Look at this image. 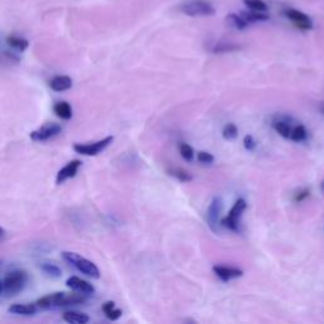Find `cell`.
<instances>
[{
	"label": "cell",
	"instance_id": "obj_1",
	"mask_svg": "<svg viewBox=\"0 0 324 324\" xmlns=\"http://www.w3.org/2000/svg\"><path fill=\"white\" fill-rule=\"evenodd\" d=\"M86 294L81 293H54L46 297H41L37 301V306L41 309H54V308H61V306L78 305L86 301Z\"/></svg>",
	"mask_w": 324,
	"mask_h": 324
},
{
	"label": "cell",
	"instance_id": "obj_2",
	"mask_svg": "<svg viewBox=\"0 0 324 324\" xmlns=\"http://www.w3.org/2000/svg\"><path fill=\"white\" fill-rule=\"evenodd\" d=\"M62 257L67 264L74 266L76 270L80 271V272L84 273V275H86V276L93 277V279H99L100 277V271L99 269L96 267V265L93 264L91 261H89L87 258L80 256L79 253L65 251V252H62Z\"/></svg>",
	"mask_w": 324,
	"mask_h": 324
},
{
	"label": "cell",
	"instance_id": "obj_3",
	"mask_svg": "<svg viewBox=\"0 0 324 324\" xmlns=\"http://www.w3.org/2000/svg\"><path fill=\"white\" fill-rule=\"evenodd\" d=\"M27 272L23 270H15L9 272L3 280V293L8 297H14L19 294L27 285Z\"/></svg>",
	"mask_w": 324,
	"mask_h": 324
},
{
	"label": "cell",
	"instance_id": "obj_4",
	"mask_svg": "<svg viewBox=\"0 0 324 324\" xmlns=\"http://www.w3.org/2000/svg\"><path fill=\"white\" fill-rule=\"evenodd\" d=\"M179 9L190 17H209L216 14V9L208 0H185Z\"/></svg>",
	"mask_w": 324,
	"mask_h": 324
},
{
	"label": "cell",
	"instance_id": "obj_5",
	"mask_svg": "<svg viewBox=\"0 0 324 324\" xmlns=\"http://www.w3.org/2000/svg\"><path fill=\"white\" fill-rule=\"evenodd\" d=\"M247 203L244 199H238L236 203L233 204L232 209L229 210L228 216L223 218L222 219V225L228 228L229 231L233 232H240V220L241 216H242L243 212L246 210Z\"/></svg>",
	"mask_w": 324,
	"mask_h": 324
},
{
	"label": "cell",
	"instance_id": "obj_6",
	"mask_svg": "<svg viewBox=\"0 0 324 324\" xmlns=\"http://www.w3.org/2000/svg\"><path fill=\"white\" fill-rule=\"evenodd\" d=\"M113 139H114L113 135H108V137L94 142V143H75L74 144V150H75V152L84 155V156H98L99 153H102L105 148L108 147L109 144L113 142Z\"/></svg>",
	"mask_w": 324,
	"mask_h": 324
},
{
	"label": "cell",
	"instance_id": "obj_7",
	"mask_svg": "<svg viewBox=\"0 0 324 324\" xmlns=\"http://www.w3.org/2000/svg\"><path fill=\"white\" fill-rule=\"evenodd\" d=\"M61 132H62V128H61L60 124L46 123L30 133V138L34 142H46L48 139L54 138Z\"/></svg>",
	"mask_w": 324,
	"mask_h": 324
},
{
	"label": "cell",
	"instance_id": "obj_8",
	"mask_svg": "<svg viewBox=\"0 0 324 324\" xmlns=\"http://www.w3.org/2000/svg\"><path fill=\"white\" fill-rule=\"evenodd\" d=\"M284 15L286 18L294 24L297 29L306 32V30H310L313 28V22L312 19L305 14V13L300 12V10L293 9V8H288V9L284 10Z\"/></svg>",
	"mask_w": 324,
	"mask_h": 324
},
{
	"label": "cell",
	"instance_id": "obj_9",
	"mask_svg": "<svg viewBox=\"0 0 324 324\" xmlns=\"http://www.w3.org/2000/svg\"><path fill=\"white\" fill-rule=\"evenodd\" d=\"M223 209V203L222 199L216 196V198L212 200L209 208H208L207 212V223L209 225V228L216 233L218 232V224H219V218L220 213H222Z\"/></svg>",
	"mask_w": 324,
	"mask_h": 324
},
{
	"label": "cell",
	"instance_id": "obj_10",
	"mask_svg": "<svg viewBox=\"0 0 324 324\" xmlns=\"http://www.w3.org/2000/svg\"><path fill=\"white\" fill-rule=\"evenodd\" d=\"M81 165H82V162H81L80 160L70 161L66 166H63L60 171L57 172V176H56V184H57V185H61V184H63L66 180H69V179L75 177L79 171V168L81 167Z\"/></svg>",
	"mask_w": 324,
	"mask_h": 324
},
{
	"label": "cell",
	"instance_id": "obj_11",
	"mask_svg": "<svg viewBox=\"0 0 324 324\" xmlns=\"http://www.w3.org/2000/svg\"><path fill=\"white\" fill-rule=\"evenodd\" d=\"M66 285L74 291H78V293H81V294L90 295L95 293V288L93 286V284H90L86 280L80 279L78 276L69 277L66 281Z\"/></svg>",
	"mask_w": 324,
	"mask_h": 324
},
{
	"label": "cell",
	"instance_id": "obj_12",
	"mask_svg": "<svg viewBox=\"0 0 324 324\" xmlns=\"http://www.w3.org/2000/svg\"><path fill=\"white\" fill-rule=\"evenodd\" d=\"M213 272L216 273V277H219L223 282H228L233 279L243 276V271L236 267H227V266H214Z\"/></svg>",
	"mask_w": 324,
	"mask_h": 324
},
{
	"label": "cell",
	"instance_id": "obj_13",
	"mask_svg": "<svg viewBox=\"0 0 324 324\" xmlns=\"http://www.w3.org/2000/svg\"><path fill=\"white\" fill-rule=\"evenodd\" d=\"M50 87L56 93L66 91L72 87V79L67 75H57L51 79Z\"/></svg>",
	"mask_w": 324,
	"mask_h": 324
},
{
	"label": "cell",
	"instance_id": "obj_14",
	"mask_svg": "<svg viewBox=\"0 0 324 324\" xmlns=\"http://www.w3.org/2000/svg\"><path fill=\"white\" fill-rule=\"evenodd\" d=\"M240 17L243 19V21H244V23H246L247 26H249V24H253V23H257V22L269 21V18H270L266 13L255 12V10H249V12H247V10L246 12H241Z\"/></svg>",
	"mask_w": 324,
	"mask_h": 324
},
{
	"label": "cell",
	"instance_id": "obj_15",
	"mask_svg": "<svg viewBox=\"0 0 324 324\" xmlns=\"http://www.w3.org/2000/svg\"><path fill=\"white\" fill-rule=\"evenodd\" d=\"M62 319L67 323L71 324H86L90 321L89 315L81 312H75V310H70V312H65L62 315Z\"/></svg>",
	"mask_w": 324,
	"mask_h": 324
},
{
	"label": "cell",
	"instance_id": "obj_16",
	"mask_svg": "<svg viewBox=\"0 0 324 324\" xmlns=\"http://www.w3.org/2000/svg\"><path fill=\"white\" fill-rule=\"evenodd\" d=\"M54 114L63 120H70L72 118L71 105L66 102H58L54 105Z\"/></svg>",
	"mask_w": 324,
	"mask_h": 324
},
{
	"label": "cell",
	"instance_id": "obj_17",
	"mask_svg": "<svg viewBox=\"0 0 324 324\" xmlns=\"http://www.w3.org/2000/svg\"><path fill=\"white\" fill-rule=\"evenodd\" d=\"M8 310L12 314L17 315H33L37 312V305L34 304H14Z\"/></svg>",
	"mask_w": 324,
	"mask_h": 324
},
{
	"label": "cell",
	"instance_id": "obj_18",
	"mask_svg": "<svg viewBox=\"0 0 324 324\" xmlns=\"http://www.w3.org/2000/svg\"><path fill=\"white\" fill-rule=\"evenodd\" d=\"M103 312H104L105 317L109 319V321H117L122 317V310L115 308L114 301H107V303L103 304Z\"/></svg>",
	"mask_w": 324,
	"mask_h": 324
},
{
	"label": "cell",
	"instance_id": "obj_19",
	"mask_svg": "<svg viewBox=\"0 0 324 324\" xmlns=\"http://www.w3.org/2000/svg\"><path fill=\"white\" fill-rule=\"evenodd\" d=\"M6 43H8V46H10L12 48H14V50H17V51H26L28 48V41L26 38H22V37H18V36H9L8 38H6Z\"/></svg>",
	"mask_w": 324,
	"mask_h": 324
},
{
	"label": "cell",
	"instance_id": "obj_20",
	"mask_svg": "<svg viewBox=\"0 0 324 324\" xmlns=\"http://www.w3.org/2000/svg\"><path fill=\"white\" fill-rule=\"evenodd\" d=\"M167 174L171 175V176H174L175 179H177V180L181 181V183H190V181L192 180V175L189 174V172L185 171L184 168H180V167L168 168Z\"/></svg>",
	"mask_w": 324,
	"mask_h": 324
},
{
	"label": "cell",
	"instance_id": "obj_21",
	"mask_svg": "<svg viewBox=\"0 0 324 324\" xmlns=\"http://www.w3.org/2000/svg\"><path fill=\"white\" fill-rule=\"evenodd\" d=\"M41 270L47 275L48 277H52V279H57L62 275V271L58 266H56L54 264H50V262H43L41 264Z\"/></svg>",
	"mask_w": 324,
	"mask_h": 324
},
{
	"label": "cell",
	"instance_id": "obj_22",
	"mask_svg": "<svg viewBox=\"0 0 324 324\" xmlns=\"http://www.w3.org/2000/svg\"><path fill=\"white\" fill-rule=\"evenodd\" d=\"M272 127L273 129L281 135V137H284V138H290V135H291L290 124H288L286 122H284V120L281 119H277V120H273Z\"/></svg>",
	"mask_w": 324,
	"mask_h": 324
},
{
	"label": "cell",
	"instance_id": "obj_23",
	"mask_svg": "<svg viewBox=\"0 0 324 324\" xmlns=\"http://www.w3.org/2000/svg\"><path fill=\"white\" fill-rule=\"evenodd\" d=\"M306 137H308V132H306V128L301 124L295 127L294 129H291V135L290 138L294 142H303L305 141Z\"/></svg>",
	"mask_w": 324,
	"mask_h": 324
},
{
	"label": "cell",
	"instance_id": "obj_24",
	"mask_svg": "<svg viewBox=\"0 0 324 324\" xmlns=\"http://www.w3.org/2000/svg\"><path fill=\"white\" fill-rule=\"evenodd\" d=\"M240 46L234 45V43H225V42H219L216 43L213 48H212V52L214 54H224V52H232V51H237L240 50Z\"/></svg>",
	"mask_w": 324,
	"mask_h": 324
},
{
	"label": "cell",
	"instance_id": "obj_25",
	"mask_svg": "<svg viewBox=\"0 0 324 324\" xmlns=\"http://www.w3.org/2000/svg\"><path fill=\"white\" fill-rule=\"evenodd\" d=\"M243 3L246 4L249 9L255 10V12L266 13L267 9H269L267 4L262 1V0H243Z\"/></svg>",
	"mask_w": 324,
	"mask_h": 324
},
{
	"label": "cell",
	"instance_id": "obj_26",
	"mask_svg": "<svg viewBox=\"0 0 324 324\" xmlns=\"http://www.w3.org/2000/svg\"><path fill=\"white\" fill-rule=\"evenodd\" d=\"M227 21H228L234 28H237V29H244V28L248 27V26L244 23V21L241 18L240 14H229L228 17H227Z\"/></svg>",
	"mask_w": 324,
	"mask_h": 324
},
{
	"label": "cell",
	"instance_id": "obj_27",
	"mask_svg": "<svg viewBox=\"0 0 324 324\" xmlns=\"http://www.w3.org/2000/svg\"><path fill=\"white\" fill-rule=\"evenodd\" d=\"M237 135H238V128L236 127V124L229 123L224 127V129H223V137H224L225 139H228V141L229 139L237 138Z\"/></svg>",
	"mask_w": 324,
	"mask_h": 324
},
{
	"label": "cell",
	"instance_id": "obj_28",
	"mask_svg": "<svg viewBox=\"0 0 324 324\" xmlns=\"http://www.w3.org/2000/svg\"><path fill=\"white\" fill-rule=\"evenodd\" d=\"M179 150H180V155L183 156L184 160H186L188 162L192 161V159H194V150H192V147L190 144L181 143Z\"/></svg>",
	"mask_w": 324,
	"mask_h": 324
},
{
	"label": "cell",
	"instance_id": "obj_29",
	"mask_svg": "<svg viewBox=\"0 0 324 324\" xmlns=\"http://www.w3.org/2000/svg\"><path fill=\"white\" fill-rule=\"evenodd\" d=\"M198 161L203 163V165H212L214 162V156L210 155L209 152L200 151V152H198Z\"/></svg>",
	"mask_w": 324,
	"mask_h": 324
},
{
	"label": "cell",
	"instance_id": "obj_30",
	"mask_svg": "<svg viewBox=\"0 0 324 324\" xmlns=\"http://www.w3.org/2000/svg\"><path fill=\"white\" fill-rule=\"evenodd\" d=\"M243 144H244V148L247 151H255L256 147H257V142L255 141L252 135H246L244 139H243Z\"/></svg>",
	"mask_w": 324,
	"mask_h": 324
},
{
	"label": "cell",
	"instance_id": "obj_31",
	"mask_svg": "<svg viewBox=\"0 0 324 324\" xmlns=\"http://www.w3.org/2000/svg\"><path fill=\"white\" fill-rule=\"evenodd\" d=\"M309 195H310V190L309 189H304V190H301V191L297 192V195H295L294 200L297 201V203H300V201H303L304 199H306Z\"/></svg>",
	"mask_w": 324,
	"mask_h": 324
},
{
	"label": "cell",
	"instance_id": "obj_32",
	"mask_svg": "<svg viewBox=\"0 0 324 324\" xmlns=\"http://www.w3.org/2000/svg\"><path fill=\"white\" fill-rule=\"evenodd\" d=\"M4 236H5V231H4V228H1V227H0V240H1Z\"/></svg>",
	"mask_w": 324,
	"mask_h": 324
},
{
	"label": "cell",
	"instance_id": "obj_33",
	"mask_svg": "<svg viewBox=\"0 0 324 324\" xmlns=\"http://www.w3.org/2000/svg\"><path fill=\"white\" fill-rule=\"evenodd\" d=\"M319 109H321V111L324 114V103H322V104L319 105Z\"/></svg>",
	"mask_w": 324,
	"mask_h": 324
},
{
	"label": "cell",
	"instance_id": "obj_34",
	"mask_svg": "<svg viewBox=\"0 0 324 324\" xmlns=\"http://www.w3.org/2000/svg\"><path fill=\"white\" fill-rule=\"evenodd\" d=\"M3 293V281H0V294Z\"/></svg>",
	"mask_w": 324,
	"mask_h": 324
},
{
	"label": "cell",
	"instance_id": "obj_35",
	"mask_svg": "<svg viewBox=\"0 0 324 324\" xmlns=\"http://www.w3.org/2000/svg\"><path fill=\"white\" fill-rule=\"evenodd\" d=\"M321 190L324 192V180L322 181V184H321Z\"/></svg>",
	"mask_w": 324,
	"mask_h": 324
},
{
	"label": "cell",
	"instance_id": "obj_36",
	"mask_svg": "<svg viewBox=\"0 0 324 324\" xmlns=\"http://www.w3.org/2000/svg\"><path fill=\"white\" fill-rule=\"evenodd\" d=\"M0 265H1V262H0Z\"/></svg>",
	"mask_w": 324,
	"mask_h": 324
}]
</instances>
